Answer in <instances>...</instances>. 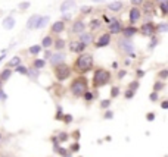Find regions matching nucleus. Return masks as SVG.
Returning a JSON list of instances; mask_svg holds the SVG:
<instances>
[{"mask_svg":"<svg viewBox=\"0 0 168 157\" xmlns=\"http://www.w3.org/2000/svg\"><path fill=\"white\" fill-rule=\"evenodd\" d=\"M93 66H94L93 56L87 52L78 54L77 59H75V62H74V69L80 73V75H84V73L90 72V71L93 69Z\"/></svg>","mask_w":168,"mask_h":157,"instance_id":"1","label":"nucleus"},{"mask_svg":"<svg viewBox=\"0 0 168 157\" xmlns=\"http://www.w3.org/2000/svg\"><path fill=\"white\" fill-rule=\"evenodd\" d=\"M69 91L74 97H83V94L86 91H88V81L86 77H77L72 79V82L69 85Z\"/></svg>","mask_w":168,"mask_h":157,"instance_id":"2","label":"nucleus"},{"mask_svg":"<svg viewBox=\"0 0 168 157\" xmlns=\"http://www.w3.org/2000/svg\"><path fill=\"white\" fill-rule=\"evenodd\" d=\"M112 79V73L109 72L108 69L105 68H97L94 69V73H93V88L97 90L103 85H106L109 81Z\"/></svg>","mask_w":168,"mask_h":157,"instance_id":"3","label":"nucleus"},{"mask_svg":"<svg viewBox=\"0 0 168 157\" xmlns=\"http://www.w3.org/2000/svg\"><path fill=\"white\" fill-rule=\"evenodd\" d=\"M117 46H118V49H120V52L122 54L131 56V57L136 56V46L131 40H125V38H122V37H120L118 41H117Z\"/></svg>","mask_w":168,"mask_h":157,"instance_id":"4","label":"nucleus"},{"mask_svg":"<svg viewBox=\"0 0 168 157\" xmlns=\"http://www.w3.org/2000/svg\"><path fill=\"white\" fill-rule=\"evenodd\" d=\"M53 73H55V78L58 79L59 82H64V81H67V79L71 77L72 69H71V66L67 65V63H61V65H58L53 68Z\"/></svg>","mask_w":168,"mask_h":157,"instance_id":"5","label":"nucleus"},{"mask_svg":"<svg viewBox=\"0 0 168 157\" xmlns=\"http://www.w3.org/2000/svg\"><path fill=\"white\" fill-rule=\"evenodd\" d=\"M141 6V15H145V22H150V18L155 15V3L152 0H145Z\"/></svg>","mask_w":168,"mask_h":157,"instance_id":"6","label":"nucleus"},{"mask_svg":"<svg viewBox=\"0 0 168 157\" xmlns=\"http://www.w3.org/2000/svg\"><path fill=\"white\" fill-rule=\"evenodd\" d=\"M122 22L118 18H111L108 22V34L114 35V34H121L122 31Z\"/></svg>","mask_w":168,"mask_h":157,"instance_id":"7","label":"nucleus"},{"mask_svg":"<svg viewBox=\"0 0 168 157\" xmlns=\"http://www.w3.org/2000/svg\"><path fill=\"white\" fill-rule=\"evenodd\" d=\"M86 28H87V24L84 22L83 18H77L71 22V28H69V31L74 34H81L86 31Z\"/></svg>","mask_w":168,"mask_h":157,"instance_id":"8","label":"nucleus"},{"mask_svg":"<svg viewBox=\"0 0 168 157\" xmlns=\"http://www.w3.org/2000/svg\"><path fill=\"white\" fill-rule=\"evenodd\" d=\"M155 25H156V24H154L152 21H150V22H143L141 26L139 28V33H141L145 37H154L155 34H156Z\"/></svg>","mask_w":168,"mask_h":157,"instance_id":"9","label":"nucleus"},{"mask_svg":"<svg viewBox=\"0 0 168 157\" xmlns=\"http://www.w3.org/2000/svg\"><path fill=\"white\" fill-rule=\"evenodd\" d=\"M111 41H112V37H111V34L108 33H103L100 34L99 37H97V40H94V47L96 49H102V47H106L111 44Z\"/></svg>","mask_w":168,"mask_h":157,"instance_id":"10","label":"nucleus"},{"mask_svg":"<svg viewBox=\"0 0 168 157\" xmlns=\"http://www.w3.org/2000/svg\"><path fill=\"white\" fill-rule=\"evenodd\" d=\"M65 59H67V54L65 52H55L50 54V57H49V62H50V66H58L61 65V63H65Z\"/></svg>","mask_w":168,"mask_h":157,"instance_id":"11","label":"nucleus"},{"mask_svg":"<svg viewBox=\"0 0 168 157\" xmlns=\"http://www.w3.org/2000/svg\"><path fill=\"white\" fill-rule=\"evenodd\" d=\"M68 49L71 50L72 53H77V54H81V53L86 52V49L87 47L84 46L83 43H80L78 40H71L69 43H68Z\"/></svg>","mask_w":168,"mask_h":157,"instance_id":"12","label":"nucleus"},{"mask_svg":"<svg viewBox=\"0 0 168 157\" xmlns=\"http://www.w3.org/2000/svg\"><path fill=\"white\" fill-rule=\"evenodd\" d=\"M78 41L83 43L86 47H88L90 44H93L94 43V34L90 33V31H84V33L78 34Z\"/></svg>","mask_w":168,"mask_h":157,"instance_id":"13","label":"nucleus"},{"mask_svg":"<svg viewBox=\"0 0 168 157\" xmlns=\"http://www.w3.org/2000/svg\"><path fill=\"white\" fill-rule=\"evenodd\" d=\"M141 18V10L139 7L131 6V9L128 10V21H130V25H134L136 22H139Z\"/></svg>","mask_w":168,"mask_h":157,"instance_id":"14","label":"nucleus"},{"mask_svg":"<svg viewBox=\"0 0 168 157\" xmlns=\"http://www.w3.org/2000/svg\"><path fill=\"white\" fill-rule=\"evenodd\" d=\"M137 33H139V28H136L134 25L122 26V31H121L122 38H125V40H131Z\"/></svg>","mask_w":168,"mask_h":157,"instance_id":"15","label":"nucleus"},{"mask_svg":"<svg viewBox=\"0 0 168 157\" xmlns=\"http://www.w3.org/2000/svg\"><path fill=\"white\" fill-rule=\"evenodd\" d=\"M65 28H67L65 22H62V21H56V22H53V24L50 25V35H56V34L64 33Z\"/></svg>","mask_w":168,"mask_h":157,"instance_id":"16","label":"nucleus"},{"mask_svg":"<svg viewBox=\"0 0 168 157\" xmlns=\"http://www.w3.org/2000/svg\"><path fill=\"white\" fill-rule=\"evenodd\" d=\"M108 10H111V12H121L122 9H124V2L122 0H115V2H111V3H108Z\"/></svg>","mask_w":168,"mask_h":157,"instance_id":"17","label":"nucleus"},{"mask_svg":"<svg viewBox=\"0 0 168 157\" xmlns=\"http://www.w3.org/2000/svg\"><path fill=\"white\" fill-rule=\"evenodd\" d=\"M56 52H64V49L67 47V41L62 38V37H56L53 38V46H52Z\"/></svg>","mask_w":168,"mask_h":157,"instance_id":"18","label":"nucleus"},{"mask_svg":"<svg viewBox=\"0 0 168 157\" xmlns=\"http://www.w3.org/2000/svg\"><path fill=\"white\" fill-rule=\"evenodd\" d=\"M77 6V3H75V0H65V2H62L61 7H59V10L62 13H67L68 10H71V9H74Z\"/></svg>","mask_w":168,"mask_h":157,"instance_id":"19","label":"nucleus"},{"mask_svg":"<svg viewBox=\"0 0 168 157\" xmlns=\"http://www.w3.org/2000/svg\"><path fill=\"white\" fill-rule=\"evenodd\" d=\"M15 24H16V21H15L14 16H6V18H3V21H2V26H3V29H12L15 26Z\"/></svg>","mask_w":168,"mask_h":157,"instance_id":"20","label":"nucleus"},{"mask_svg":"<svg viewBox=\"0 0 168 157\" xmlns=\"http://www.w3.org/2000/svg\"><path fill=\"white\" fill-rule=\"evenodd\" d=\"M40 16L41 15H39V13L30 16L28 21H27V29H35V25H37V22H39V19H40Z\"/></svg>","mask_w":168,"mask_h":157,"instance_id":"21","label":"nucleus"},{"mask_svg":"<svg viewBox=\"0 0 168 157\" xmlns=\"http://www.w3.org/2000/svg\"><path fill=\"white\" fill-rule=\"evenodd\" d=\"M87 26L90 28V33L99 31V29L102 28V21H100V19H97V18H94V19H92L90 22H88Z\"/></svg>","mask_w":168,"mask_h":157,"instance_id":"22","label":"nucleus"},{"mask_svg":"<svg viewBox=\"0 0 168 157\" xmlns=\"http://www.w3.org/2000/svg\"><path fill=\"white\" fill-rule=\"evenodd\" d=\"M40 46H41V49H46V50H49L50 47L53 46V37H52L50 34H47L46 37H43Z\"/></svg>","mask_w":168,"mask_h":157,"instance_id":"23","label":"nucleus"},{"mask_svg":"<svg viewBox=\"0 0 168 157\" xmlns=\"http://www.w3.org/2000/svg\"><path fill=\"white\" fill-rule=\"evenodd\" d=\"M50 22V16H40V19H39V22H37V25H35V29H41V28H44V26L47 25Z\"/></svg>","mask_w":168,"mask_h":157,"instance_id":"24","label":"nucleus"},{"mask_svg":"<svg viewBox=\"0 0 168 157\" xmlns=\"http://www.w3.org/2000/svg\"><path fill=\"white\" fill-rule=\"evenodd\" d=\"M21 63H22V60H21L19 56H14L12 59L7 62V68L10 69V68H16V66H19Z\"/></svg>","mask_w":168,"mask_h":157,"instance_id":"25","label":"nucleus"},{"mask_svg":"<svg viewBox=\"0 0 168 157\" xmlns=\"http://www.w3.org/2000/svg\"><path fill=\"white\" fill-rule=\"evenodd\" d=\"M12 72H14V71H12V69H9V68L3 69V71L0 72V81H3V82H5V81H7V79L10 78Z\"/></svg>","mask_w":168,"mask_h":157,"instance_id":"26","label":"nucleus"},{"mask_svg":"<svg viewBox=\"0 0 168 157\" xmlns=\"http://www.w3.org/2000/svg\"><path fill=\"white\" fill-rule=\"evenodd\" d=\"M41 50H43V49H41L40 44H33V46L28 49V53L33 54V56H37V54H40L41 53Z\"/></svg>","mask_w":168,"mask_h":157,"instance_id":"27","label":"nucleus"},{"mask_svg":"<svg viewBox=\"0 0 168 157\" xmlns=\"http://www.w3.org/2000/svg\"><path fill=\"white\" fill-rule=\"evenodd\" d=\"M155 28H156V34H164L168 31V24L167 22H161V24H156L155 25Z\"/></svg>","mask_w":168,"mask_h":157,"instance_id":"28","label":"nucleus"},{"mask_svg":"<svg viewBox=\"0 0 168 157\" xmlns=\"http://www.w3.org/2000/svg\"><path fill=\"white\" fill-rule=\"evenodd\" d=\"M39 75H40V71H39V69H35V68H33V66H31V68H28L27 77L35 79V78H39Z\"/></svg>","mask_w":168,"mask_h":157,"instance_id":"29","label":"nucleus"},{"mask_svg":"<svg viewBox=\"0 0 168 157\" xmlns=\"http://www.w3.org/2000/svg\"><path fill=\"white\" fill-rule=\"evenodd\" d=\"M44 66H46V60L44 59H34L33 60V68L39 69V71H40L41 68H44Z\"/></svg>","mask_w":168,"mask_h":157,"instance_id":"30","label":"nucleus"},{"mask_svg":"<svg viewBox=\"0 0 168 157\" xmlns=\"http://www.w3.org/2000/svg\"><path fill=\"white\" fill-rule=\"evenodd\" d=\"M93 12V6H81L80 7V13L83 15V16H86V15H90V13Z\"/></svg>","mask_w":168,"mask_h":157,"instance_id":"31","label":"nucleus"},{"mask_svg":"<svg viewBox=\"0 0 168 157\" xmlns=\"http://www.w3.org/2000/svg\"><path fill=\"white\" fill-rule=\"evenodd\" d=\"M158 6H159V9H161L162 16H167V15H168V0H167V2H162V3H159Z\"/></svg>","mask_w":168,"mask_h":157,"instance_id":"32","label":"nucleus"},{"mask_svg":"<svg viewBox=\"0 0 168 157\" xmlns=\"http://www.w3.org/2000/svg\"><path fill=\"white\" fill-rule=\"evenodd\" d=\"M99 94H96V92H92V91H86L83 94V98L86 100V101H92L94 97H97Z\"/></svg>","mask_w":168,"mask_h":157,"instance_id":"33","label":"nucleus"},{"mask_svg":"<svg viewBox=\"0 0 168 157\" xmlns=\"http://www.w3.org/2000/svg\"><path fill=\"white\" fill-rule=\"evenodd\" d=\"M165 88V84H164V81H156L154 85V91H161V90H164Z\"/></svg>","mask_w":168,"mask_h":157,"instance_id":"34","label":"nucleus"},{"mask_svg":"<svg viewBox=\"0 0 168 157\" xmlns=\"http://www.w3.org/2000/svg\"><path fill=\"white\" fill-rule=\"evenodd\" d=\"M56 139H58V143H65L68 139V134L67 132H59L58 137H56Z\"/></svg>","mask_w":168,"mask_h":157,"instance_id":"35","label":"nucleus"},{"mask_svg":"<svg viewBox=\"0 0 168 157\" xmlns=\"http://www.w3.org/2000/svg\"><path fill=\"white\" fill-rule=\"evenodd\" d=\"M27 71H28V68H25V66H22V65H19V66H16V68H15V72L21 73V75H27Z\"/></svg>","mask_w":168,"mask_h":157,"instance_id":"36","label":"nucleus"},{"mask_svg":"<svg viewBox=\"0 0 168 157\" xmlns=\"http://www.w3.org/2000/svg\"><path fill=\"white\" fill-rule=\"evenodd\" d=\"M128 90H131V91H134L136 92V90L139 88V81L136 79V81H131L130 84H128V87H127Z\"/></svg>","mask_w":168,"mask_h":157,"instance_id":"37","label":"nucleus"},{"mask_svg":"<svg viewBox=\"0 0 168 157\" xmlns=\"http://www.w3.org/2000/svg\"><path fill=\"white\" fill-rule=\"evenodd\" d=\"M158 77H159L162 81H165V79L168 78V69H165V68H164V69H161V71L158 72Z\"/></svg>","mask_w":168,"mask_h":157,"instance_id":"38","label":"nucleus"},{"mask_svg":"<svg viewBox=\"0 0 168 157\" xmlns=\"http://www.w3.org/2000/svg\"><path fill=\"white\" fill-rule=\"evenodd\" d=\"M100 107H102V109H109V107H111V100H109V98L102 100V101H100Z\"/></svg>","mask_w":168,"mask_h":157,"instance_id":"39","label":"nucleus"},{"mask_svg":"<svg viewBox=\"0 0 168 157\" xmlns=\"http://www.w3.org/2000/svg\"><path fill=\"white\" fill-rule=\"evenodd\" d=\"M120 96V88L118 87H112L111 88V97H118Z\"/></svg>","mask_w":168,"mask_h":157,"instance_id":"40","label":"nucleus"},{"mask_svg":"<svg viewBox=\"0 0 168 157\" xmlns=\"http://www.w3.org/2000/svg\"><path fill=\"white\" fill-rule=\"evenodd\" d=\"M124 97L127 98V100H131V98L134 97V91H131V90H125V92H124Z\"/></svg>","mask_w":168,"mask_h":157,"instance_id":"41","label":"nucleus"},{"mask_svg":"<svg viewBox=\"0 0 168 157\" xmlns=\"http://www.w3.org/2000/svg\"><path fill=\"white\" fill-rule=\"evenodd\" d=\"M150 38H152V41H150V44H149V49H154V47L159 43V38H158V37H155V35H154V37H150Z\"/></svg>","mask_w":168,"mask_h":157,"instance_id":"42","label":"nucleus"},{"mask_svg":"<svg viewBox=\"0 0 168 157\" xmlns=\"http://www.w3.org/2000/svg\"><path fill=\"white\" fill-rule=\"evenodd\" d=\"M145 0H130V3H131V6H134V7H139L141 6V3H143Z\"/></svg>","mask_w":168,"mask_h":157,"instance_id":"43","label":"nucleus"},{"mask_svg":"<svg viewBox=\"0 0 168 157\" xmlns=\"http://www.w3.org/2000/svg\"><path fill=\"white\" fill-rule=\"evenodd\" d=\"M158 98H159V96H158V92H156V91H154V92H152V94H150V97H149V100H150L152 103H155V101H156Z\"/></svg>","mask_w":168,"mask_h":157,"instance_id":"44","label":"nucleus"},{"mask_svg":"<svg viewBox=\"0 0 168 157\" xmlns=\"http://www.w3.org/2000/svg\"><path fill=\"white\" fill-rule=\"evenodd\" d=\"M31 6V3L30 2H22L19 5V9H22V10H25V9H28V7Z\"/></svg>","mask_w":168,"mask_h":157,"instance_id":"45","label":"nucleus"},{"mask_svg":"<svg viewBox=\"0 0 168 157\" xmlns=\"http://www.w3.org/2000/svg\"><path fill=\"white\" fill-rule=\"evenodd\" d=\"M62 119H64V122H65V124H69V122L72 120V116H71V115H64Z\"/></svg>","mask_w":168,"mask_h":157,"instance_id":"46","label":"nucleus"},{"mask_svg":"<svg viewBox=\"0 0 168 157\" xmlns=\"http://www.w3.org/2000/svg\"><path fill=\"white\" fill-rule=\"evenodd\" d=\"M62 22H67V21H71V15H69V13H64V15H62Z\"/></svg>","mask_w":168,"mask_h":157,"instance_id":"47","label":"nucleus"},{"mask_svg":"<svg viewBox=\"0 0 168 157\" xmlns=\"http://www.w3.org/2000/svg\"><path fill=\"white\" fill-rule=\"evenodd\" d=\"M136 75H137V78H141V77H145V71H143V69H137V71H136Z\"/></svg>","mask_w":168,"mask_h":157,"instance_id":"48","label":"nucleus"},{"mask_svg":"<svg viewBox=\"0 0 168 157\" xmlns=\"http://www.w3.org/2000/svg\"><path fill=\"white\" fill-rule=\"evenodd\" d=\"M112 118H114V112L108 110L106 113H105V119H112Z\"/></svg>","mask_w":168,"mask_h":157,"instance_id":"49","label":"nucleus"},{"mask_svg":"<svg viewBox=\"0 0 168 157\" xmlns=\"http://www.w3.org/2000/svg\"><path fill=\"white\" fill-rule=\"evenodd\" d=\"M146 119H148L149 122H152L155 119V113H148V115H146Z\"/></svg>","mask_w":168,"mask_h":157,"instance_id":"50","label":"nucleus"},{"mask_svg":"<svg viewBox=\"0 0 168 157\" xmlns=\"http://www.w3.org/2000/svg\"><path fill=\"white\" fill-rule=\"evenodd\" d=\"M125 71H124V69H122V71H118V78L121 79V78H124V77H125Z\"/></svg>","mask_w":168,"mask_h":157,"instance_id":"51","label":"nucleus"},{"mask_svg":"<svg viewBox=\"0 0 168 157\" xmlns=\"http://www.w3.org/2000/svg\"><path fill=\"white\" fill-rule=\"evenodd\" d=\"M50 54H52V53H50V50H46V52H44V60L49 59V57H50Z\"/></svg>","mask_w":168,"mask_h":157,"instance_id":"52","label":"nucleus"},{"mask_svg":"<svg viewBox=\"0 0 168 157\" xmlns=\"http://www.w3.org/2000/svg\"><path fill=\"white\" fill-rule=\"evenodd\" d=\"M161 107H162V109H168V101H167V100H164V101L161 103Z\"/></svg>","mask_w":168,"mask_h":157,"instance_id":"53","label":"nucleus"},{"mask_svg":"<svg viewBox=\"0 0 168 157\" xmlns=\"http://www.w3.org/2000/svg\"><path fill=\"white\" fill-rule=\"evenodd\" d=\"M162 2H167V0H155L154 3L155 5H159V3H162Z\"/></svg>","mask_w":168,"mask_h":157,"instance_id":"54","label":"nucleus"},{"mask_svg":"<svg viewBox=\"0 0 168 157\" xmlns=\"http://www.w3.org/2000/svg\"><path fill=\"white\" fill-rule=\"evenodd\" d=\"M93 3H99V2H103V0H92Z\"/></svg>","mask_w":168,"mask_h":157,"instance_id":"55","label":"nucleus"},{"mask_svg":"<svg viewBox=\"0 0 168 157\" xmlns=\"http://www.w3.org/2000/svg\"><path fill=\"white\" fill-rule=\"evenodd\" d=\"M2 85H3V84H2V81H0V90H2Z\"/></svg>","mask_w":168,"mask_h":157,"instance_id":"56","label":"nucleus"},{"mask_svg":"<svg viewBox=\"0 0 168 157\" xmlns=\"http://www.w3.org/2000/svg\"><path fill=\"white\" fill-rule=\"evenodd\" d=\"M0 141H2V135H0Z\"/></svg>","mask_w":168,"mask_h":157,"instance_id":"57","label":"nucleus"}]
</instances>
